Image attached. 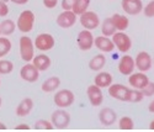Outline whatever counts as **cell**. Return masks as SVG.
Instances as JSON below:
<instances>
[{
	"mask_svg": "<svg viewBox=\"0 0 154 132\" xmlns=\"http://www.w3.org/2000/svg\"><path fill=\"white\" fill-rule=\"evenodd\" d=\"M94 35L90 30H83L78 33V37H76V45L82 51H89L94 46Z\"/></svg>",
	"mask_w": 154,
	"mask_h": 132,
	"instance_id": "9",
	"label": "cell"
},
{
	"mask_svg": "<svg viewBox=\"0 0 154 132\" xmlns=\"http://www.w3.org/2000/svg\"><path fill=\"white\" fill-rule=\"evenodd\" d=\"M94 45L97 49H100L104 53H109V52H112L115 49V43L112 41V38L107 37V36H97L94 39Z\"/></svg>",
	"mask_w": 154,
	"mask_h": 132,
	"instance_id": "17",
	"label": "cell"
},
{
	"mask_svg": "<svg viewBox=\"0 0 154 132\" xmlns=\"http://www.w3.org/2000/svg\"><path fill=\"white\" fill-rule=\"evenodd\" d=\"M149 128H150V130H153V131H154V120H153V121H152V122H150V125H149Z\"/></svg>",
	"mask_w": 154,
	"mask_h": 132,
	"instance_id": "42",
	"label": "cell"
},
{
	"mask_svg": "<svg viewBox=\"0 0 154 132\" xmlns=\"http://www.w3.org/2000/svg\"><path fill=\"white\" fill-rule=\"evenodd\" d=\"M99 120L104 126H112L117 120V114L111 108H102L99 112Z\"/></svg>",
	"mask_w": 154,
	"mask_h": 132,
	"instance_id": "18",
	"label": "cell"
},
{
	"mask_svg": "<svg viewBox=\"0 0 154 132\" xmlns=\"http://www.w3.org/2000/svg\"><path fill=\"white\" fill-rule=\"evenodd\" d=\"M142 91H143L144 96H153L154 95V82L149 80V83L142 89Z\"/></svg>",
	"mask_w": 154,
	"mask_h": 132,
	"instance_id": "34",
	"label": "cell"
},
{
	"mask_svg": "<svg viewBox=\"0 0 154 132\" xmlns=\"http://www.w3.org/2000/svg\"><path fill=\"white\" fill-rule=\"evenodd\" d=\"M35 130L37 131H52L54 130V126L52 125V122L48 120H38L35 122Z\"/></svg>",
	"mask_w": 154,
	"mask_h": 132,
	"instance_id": "32",
	"label": "cell"
},
{
	"mask_svg": "<svg viewBox=\"0 0 154 132\" xmlns=\"http://www.w3.org/2000/svg\"><path fill=\"white\" fill-rule=\"evenodd\" d=\"M11 41L8 37H0V58L5 57L11 51Z\"/></svg>",
	"mask_w": 154,
	"mask_h": 132,
	"instance_id": "30",
	"label": "cell"
},
{
	"mask_svg": "<svg viewBox=\"0 0 154 132\" xmlns=\"http://www.w3.org/2000/svg\"><path fill=\"white\" fill-rule=\"evenodd\" d=\"M0 2H4V3H8V2H10V0H0Z\"/></svg>",
	"mask_w": 154,
	"mask_h": 132,
	"instance_id": "44",
	"label": "cell"
},
{
	"mask_svg": "<svg viewBox=\"0 0 154 132\" xmlns=\"http://www.w3.org/2000/svg\"><path fill=\"white\" fill-rule=\"evenodd\" d=\"M130 78H128V83H130V85L134 89H139L142 90L148 83H149V78L146 75L144 72H138V73H132L128 75Z\"/></svg>",
	"mask_w": 154,
	"mask_h": 132,
	"instance_id": "14",
	"label": "cell"
},
{
	"mask_svg": "<svg viewBox=\"0 0 154 132\" xmlns=\"http://www.w3.org/2000/svg\"><path fill=\"white\" fill-rule=\"evenodd\" d=\"M144 98V94H143V91L142 90H139V89H130L128 90V94H127V100L128 102H139V101H142Z\"/></svg>",
	"mask_w": 154,
	"mask_h": 132,
	"instance_id": "27",
	"label": "cell"
},
{
	"mask_svg": "<svg viewBox=\"0 0 154 132\" xmlns=\"http://www.w3.org/2000/svg\"><path fill=\"white\" fill-rule=\"evenodd\" d=\"M2 104H3V99H2V96H0V106H2Z\"/></svg>",
	"mask_w": 154,
	"mask_h": 132,
	"instance_id": "43",
	"label": "cell"
},
{
	"mask_svg": "<svg viewBox=\"0 0 154 132\" xmlns=\"http://www.w3.org/2000/svg\"><path fill=\"white\" fill-rule=\"evenodd\" d=\"M134 64H136V68L139 71V72H148L152 65H153V59H152V56L146 51H142L136 56L134 58Z\"/></svg>",
	"mask_w": 154,
	"mask_h": 132,
	"instance_id": "11",
	"label": "cell"
},
{
	"mask_svg": "<svg viewBox=\"0 0 154 132\" xmlns=\"http://www.w3.org/2000/svg\"><path fill=\"white\" fill-rule=\"evenodd\" d=\"M6 130V126H5V124H3L2 121H0V131H5Z\"/></svg>",
	"mask_w": 154,
	"mask_h": 132,
	"instance_id": "41",
	"label": "cell"
},
{
	"mask_svg": "<svg viewBox=\"0 0 154 132\" xmlns=\"http://www.w3.org/2000/svg\"><path fill=\"white\" fill-rule=\"evenodd\" d=\"M109 94L111 98L120 100V101H126L127 100V94L130 88L125 86L123 84H111L109 88Z\"/></svg>",
	"mask_w": 154,
	"mask_h": 132,
	"instance_id": "16",
	"label": "cell"
},
{
	"mask_svg": "<svg viewBox=\"0 0 154 132\" xmlns=\"http://www.w3.org/2000/svg\"><path fill=\"white\" fill-rule=\"evenodd\" d=\"M112 41L120 52L122 53H127L128 51L132 47V39L127 33H125V31H116L112 36Z\"/></svg>",
	"mask_w": 154,
	"mask_h": 132,
	"instance_id": "4",
	"label": "cell"
},
{
	"mask_svg": "<svg viewBox=\"0 0 154 132\" xmlns=\"http://www.w3.org/2000/svg\"><path fill=\"white\" fill-rule=\"evenodd\" d=\"M105 64H106V57L104 55H96L89 62V68L94 72H100L105 67Z\"/></svg>",
	"mask_w": 154,
	"mask_h": 132,
	"instance_id": "24",
	"label": "cell"
},
{
	"mask_svg": "<svg viewBox=\"0 0 154 132\" xmlns=\"http://www.w3.org/2000/svg\"><path fill=\"white\" fill-rule=\"evenodd\" d=\"M20 77L27 83H35L40 78V71H38L32 62H27L20 69Z\"/></svg>",
	"mask_w": 154,
	"mask_h": 132,
	"instance_id": "8",
	"label": "cell"
},
{
	"mask_svg": "<svg viewBox=\"0 0 154 132\" xmlns=\"http://www.w3.org/2000/svg\"><path fill=\"white\" fill-rule=\"evenodd\" d=\"M116 27H115V25L111 20V17H107L105 19L104 21L101 22V32L104 36H107V37H111L115 32H116Z\"/></svg>",
	"mask_w": 154,
	"mask_h": 132,
	"instance_id": "26",
	"label": "cell"
},
{
	"mask_svg": "<svg viewBox=\"0 0 154 132\" xmlns=\"http://www.w3.org/2000/svg\"><path fill=\"white\" fill-rule=\"evenodd\" d=\"M75 4V0H62V9L63 10H73V6Z\"/></svg>",
	"mask_w": 154,
	"mask_h": 132,
	"instance_id": "35",
	"label": "cell"
},
{
	"mask_svg": "<svg viewBox=\"0 0 154 132\" xmlns=\"http://www.w3.org/2000/svg\"><path fill=\"white\" fill-rule=\"evenodd\" d=\"M121 6L127 15H138L143 11V3L142 0H122Z\"/></svg>",
	"mask_w": 154,
	"mask_h": 132,
	"instance_id": "13",
	"label": "cell"
},
{
	"mask_svg": "<svg viewBox=\"0 0 154 132\" xmlns=\"http://www.w3.org/2000/svg\"><path fill=\"white\" fill-rule=\"evenodd\" d=\"M51 122H52V125L54 126V128L64 130V128H67L70 124V115H69L68 111L59 108L58 110H56L52 114V116H51Z\"/></svg>",
	"mask_w": 154,
	"mask_h": 132,
	"instance_id": "5",
	"label": "cell"
},
{
	"mask_svg": "<svg viewBox=\"0 0 154 132\" xmlns=\"http://www.w3.org/2000/svg\"><path fill=\"white\" fill-rule=\"evenodd\" d=\"M89 5H90V0H75V4L73 6V11L79 16L88 10Z\"/></svg>",
	"mask_w": 154,
	"mask_h": 132,
	"instance_id": "28",
	"label": "cell"
},
{
	"mask_svg": "<svg viewBox=\"0 0 154 132\" xmlns=\"http://www.w3.org/2000/svg\"><path fill=\"white\" fill-rule=\"evenodd\" d=\"M30 126L27 124H20L17 126H15V131H29Z\"/></svg>",
	"mask_w": 154,
	"mask_h": 132,
	"instance_id": "38",
	"label": "cell"
},
{
	"mask_svg": "<svg viewBox=\"0 0 154 132\" xmlns=\"http://www.w3.org/2000/svg\"><path fill=\"white\" fill-rule=\"evenodd\" d=\"M86 95L88 99L90 101L91 106H100L104 101V94H102V90L100 86H97L96 84L89 85L86 89Z\"/></svg>",
	"mask_w": 154,
	"mask_h": 132,
	"instance_id": "12",
	"label": "cell"
},
{
	"mask_svg": "<svg viewBox=\"0 0 154 132\" xmlns=\"http://www.w3.org/2000/svg\"><path fill=\"white\" fill-rule=\"evenodd\" d=\"M32 109H33V100L31 98H25L16 106V115L19 117H25L32 111Z\"/></svg>",
	"mask_w": 154,
	"mask_h": 132,
	"instance_id": "19",
	"label": "cell"
},
{
	"mask_svg": "<svg viewBox=\"0 0 154 132\" xmlns=\"http://www.w3.org/2000/svg\"><path fill=\"white\" fill-rule=\"evenodd\" d=\"M57 4H58V0H43V5L47 9H53L57 6Z\"/></svg>",
	"mask_w": 154,
	"mask_h": 132,
	"instance_id": "37",
	"label": "cell"
},
{
	"mask_svg": "<svg viewBox=\"0 0 154 132\" xmlns=\"http://www.w3.org/2000/svg\"><path fill=\"white\" fill-rule=\"evenodd\" d=\"M53 101L56 104V106L58 108H62V109H67L69 106L74 104L75 101V96H74V93L69 89H60L58 90L54 98H53Z\"/></svg>",
	"mask_w": 154,
	"mask_h": 132,
	"instance_id": "3",
	"label": "cell"
},
{
	"mask_svg": "<svg viewBox=\"0 0 154 132\" xmlns=\"http://www.w3.org/2000/svg\"><path fill=\"white\" fill-rule=\"evenodd\" d=\"M9 14V6L8 3L4 2H0V17H5Z\"/></svg>",
	"mask_w": 154,
	"mask_h": 132,
	"instance_id": "36",
	"label": "cell"
},
{
	"mask_svg": "<svg viewBox=\"0 0 154 132\" xmlns=\"http://www.w3.org/2000/svg\"><path fill=\"white\" fill-rule=\"evenodd\" d=\"M0 85H2V79H0Z\"/></svg>",
	"mask_w": 154,
	"mask_h": 132,
	"instance_id": "45",
	"label": "cell"
},
{
	"mask_svg": "<svg viewBox=\"0 0 154 132\" xmlns=\"http://www.w3.org/2000/svg\"><path fill=\"white\" fill-rule=\"evenodd\" d=\"M12 71H14V63L9 59L0 58V74L6 75V74H10Z\"/></svg>",
	"mask_w": 154,
	"mask_h": 132,
	"instance_id": "31",
	"label": "cell"
},
{
	"mask_svg": "<svg viewBox=\"0 0 154 132\" xmlns=\"http://www.w3.org/2000/svg\"><path fill=\"white\" fill-rule=\"evenodd\" d=\"M31 62L33 63V65L40 72H46L51 67V64H52V61H51V58L47 55H43V53L42 55H38V56H35Z\"/></svg>",
	"mask_w": 154,
	"mask_h": 132,
	"instance_id": "20",
	"label": "cell"
},
{
	"mask_svg": "<svg viewBox=\"0 0 154 132\" xmlns=\"http://www.w3.org/2000/svg\"><path fill=\"white\" fill-rule=\"evenodd\" d=\"M35 14L31 10H23L17 17L16 21V27L22 33H29L32 31L33 25H35Z\"/></svg>",
	"mask_w": 154,
	"mask_h": 132,
	"instance_id": "1",
	"label": "cell"
},
{
	"mask_svg": "<svg viewBox=\"0 0 154 132\" xmlns=\"http://www.w3.org/2000/svg\"><path fill=\"white\" fill-rule=\"evenodd\" d=\"M33 43L37 49H40L41 52H47L54 47L56 39L51 33H40L35 38Z\"/></svg>",
	"mask_w": 154,
	"mask_h": 132,
	"instance_id": "7",
	"label": "cell"
},
{
	"mask_svg": "<svg viewBox=\"0 0 154 132\" xmlns=\"http://www.w3.org/2000/svg\"><path fill=\"white\" fill-rule=\"evenodd\" d=\"M94 84L102 88H109L112 84V75L109 72H99L94 79Z\"/></svg>",
	"mask_w": 154,
	"mask_h": 132,
	"instance_id": "21",
	"label": "cell"
},
{
	"mask_svg": "<svg viewBox=\"0 0 154 132\" xmlns=\"http://www.w3.org/2000/svg\"><path fill=\"white\" fill-rule=\"evenodd\" d=\"M119 127L122 131H131V130H133L134 128V121H133V118L130 117V116L121 117L120 121H119Z\"/></svg>",
	"mask_w": 154,
	"mask_h": 132,
	"instance_id": "29",
	"label": "cell"
},
{
	"mask_svg": "<svg viewBox=\"0 0 154 132\" xmlns=\"http://www.w3.org/2000/svg\"><path fill=\"white\" fill-rule=\"evenodd\" d=\"M76 16L73 10H63L57 17V25L62 29H70L76 22Z\"/></svg>",
	"mask_w": 154,
	"mask_h": 132,
	"instance_id": "10",
	"label": "cell"
},
{
	"mask_svg": "<svg viewBox=\"0 0 154 132\" xmlns=\"http://www.w3.org/2000/svg\"><path fill=\"white\" fill-rule=\"evenodd\" d=\"M136 68V64H134V58L125 55L123 57H121L120 62H119V72L122 75H130L134 72Z\"/></svg>",
	"mask_w": 154,
	"mask_h": 132,
	"instance_id": "15",
	"label": "cell"
},
{
	"mask_svg": "<svg viewBox=\"0 0 154 132\" xmlns=\"http://www.w3.org/2000/svg\"><path fill=\"white\" fill-rule=\"evenodd\" d=\"M148 110H149L152 114H154V100H152V101H150L149 106H148Z\"/></svg>",
	"mask_w": 154,
	"mask_h": 132,
	"instance_id": "40",
	"label": "cell"
},
{
	"mask_svg": "<svg viewBox=\"0 0 154 132\" xmlns=\"http://www.w3.org/2000/svg\"><path fill=\"white\" fill-rule=\"evenodd\" d=\"M60 86V79L58 77H49L42 83V91L45 93H53Z\"/></svg>",
	"mask_w": 154,
	"mask_h": 132,
	"instance_id": "23",
	"label": "cell"
},
{
	"mask_svg": "<svg viewBox=\"0 0 154 132\" xmlns=\"http://www.w3.org/2000/svg\"><path fill=\"white\" fill-rule=\"evenodd\" d=\"M79 21L85 30H90V31L97 29L100 26V19L95 11L86 10L82 15H79Z\"/></svg>",
	"mask_w": 154,
	"mask_h": 132,
	"instance_id": "6",
	"label": "cell"
},
{
	"mask_svg": "<svg viewBox=\"0 0 154 132\" xmlns=\"http://www.w3.org/2000/svg\"><path fill=\"white\" fill-rule=\"evenodd\" d=\"M143 11H144V15L147 17H154V0L149 2L144 8H143Z\"/></svg>",
	"mask_w": 154,
	"mask_h": 132,
	"instance_id": "33",
	"label": "cell"
},
{
	"mask_svg": "<svg viewBox=\"0 0 154 132\" xmlns=\"http://www.w3.org/2000/svg\"><path fill=\"white\" fill-rule=\"evenodd\" d=\"M16 30V24L10 20V19H5L3 20L2 22H0V32H2V35L4 36H10L15 32Z\"/></svg>",
	"mask_w": 154,
	"mask_h": 132,
	"instance_id": "25",
	"label": "cell"
},
{
	"mask_svg": "<svg viewBox=\"0 0 154 132\" xmlns=\"http://www.w3.org/2000/svg\"><path fill=\"white\" fill-rule=\"evenodd\" d=\"M10 2L16 4V5H25V4L29 3V0H10Z\"/></svg>",
	"mask_w": 154,
	"mask_h": 132,
	"instance_id": "39",
	"label": "cell"
},
{
	"mask_svg": "<svg viewBox=\"0 0 154 132\" xmlns=\"http://www.w3.org/2000/svg\"><path fill=\"white\" fill-rule=\"evenodd\" d=\"M111 20L115 25L117 31H126L130 26V20H128L127 16L122 15V14H115L111 16Z\"/></svg>",
	"mask_w": 154,
	"mask_h": 132,
	"instance_id": "22",
	"label": "cell"
},
{
	"mask_svg": "<svg viewBox=\"0 0 154 132\" xmlns=\"http://www.w3.org/2000/svg\"><path fill=\"white\" fill-rule=\"evenodd\" d=\"M19 47H20V56L21 59L25 62H31L32 58L35 57V43L29 36H22L20 37L19 41Z\"/></svg>",
	"mask_w": 154,
	"mask_h": 132,
	"instance_id": "2",
	"label": "cell"
},
{
	"mask_svg": "<svg viewBox=\"0 0 154 132\" xmlns=\"http://www.w3.org/2000/svg\"><path fill=\"white\" fill-rule=\"evenodd\" d=\"M0 35H2V32H0Z\"/></svg>",
	"mask_w": 154,
	"mask_h": 132,
	"instance_id": "46",
	"label": "cell"
}]
</instances>
